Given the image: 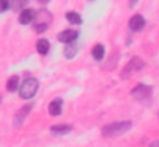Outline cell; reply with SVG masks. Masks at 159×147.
I'll return each mask as SVG.
<instances>
[{"mask_svg":"<svg viewBox=\"0 0 159 147\" xmlns=\"http://www.w3.org/2000/svg\"><path fill=\"white\" fill-rule=\"evenodd\" d=\"M77 54V47L73 46V45H68L65 47V56L68 57V59H72L75 55Z\"/></svg>","mask_w":159,"mask_h":147,"instance_id":"15","label":"cell"},{"mask_svg":"<svg viewBox=\"0 0 159 147\" xmlns=\"http://www.w3.org/2000/svg\"><path fill=\"white\" fill-rule=\"evenodd\" d=\"M17 87H19V77H17L16 75H14V76H11V77L7 80L6 88H7V91L14 92V91L17 90Z\"/></svg>","mask_w":159,"mask_h":147,"instance_id":"13","label":"cell"},{"mask_svg":"<svg viewBox=\"0 0 159 147\" xmlns=\"http://www.w3.org/2000/svg\"><path fill=\"white\" fill-rule=\"evenodd\" d=\"M135 1H137V0H130V5H133V4L135 2Z\"/></svg>","mask_w":159,"mask_h":147,"instance_id":"19","label":"cell"},{"mask_svg":"<svg viewBox=\"0 0 159 147\" xmlns=\"http://www.w3.org/2000/svg\"><path fill=\"white\" fill-rule=\"evenodd\" d=\"M10 6V0H0V11H6Z\"/></svg>","mask_w":159,"mask_h":147,"instance_id":"16","label":"cell"},{"mask_svg":"<svg viewBox=\"0 0 159 147\" xmlns=\"http://www.w3.org/2000/svg\"><path fill=\"white\" fill-rule=\"evenodd\" d=\"M39 90V81L35 77H27L20 86L19 95L24 100H29L36 95Z\"/></svg>","mask_w":159,"mask_h":147,"instance_id":"2","label":"cell"},{"mask_svg":"<svg viewBox=\"0 0 159 147\" xmlns=\"http://www.w3.org/2000/svg\"><path fill=\"white\" fill-rule=\"evenodd\" d=\"M36 50L40 55H46L50 50V42L46 39H40L36 42Z\"/></svg>","mask_w":159,"mask_h":147,"instance_id":"10","label":"cell"},{"mask_svg":"<svg viewBox=\"0 0 159 147\" xmlns=\"http://www.w3.org/2000/svg\"><path fill=\"white\" fill-rule=\"evenodd\" d=\"M149 147H159V141H154L149 145Z\"/></svg>","mask_w":159,"mask_h":147,"instance_id":"18","label":"cell"},{"mask_svg":"<svg viewBox=\"0 0 159 147\" xmlns=\"http://www.w3.org/2000/svg\"><path fill=\"white\" fill-rule=\"evenodd\" d=\"M145 25V20L142 15L137 14V15H133L129 20V27L133 30V31H140Z\"/></svg>","mask_w":159,"mask_h":147,"instance_id":"6","label":"cell"},{"mask_svg":"<svg viewBox=\"0 0 159 147\" xmlns=\"http://www.w3.org/2000/svg\"><path fill=\"white\" fill-rule=\"evenodd\" d=\"M144 67V61L139 57V56H134L132 57L128 64L124 66V69L120 72V77L122 78H129L132 75H134L135 72L140 71Z\"/></svg>","mask_w":159,"mask_h":147,"instance_id":"3","label":"cell"},{"mask_svg":"<svg viewBox=\"0 0 159 147\" xmlns=\"http://www.w3.org/2000/svg\"><path fill=\"white\" fill-rule=\"evenodd\" d=\"M50 130L55 135H63V133L70 132L72 130V126L71 125H53V126H51Z\"/></svg>","mask_w":159,"mask_h":147,"instance_id":"11","label":"cell"},{"mask_svg":"<svg viewBox=\"0 0 159 147\" xmlns=\"http://www.w3.org/2000/svg\"><path fill=\"white\" fill-rule=\"evenodd\" d=\"M92 56L96 59V60H102L103 56H104V46L98 44L96 45L93 49H92Z\"/></svg>","mask_w":159,"mask_h":147,"instance_id":"14","label":"cell"},{"mask_svg":"<svg viewBox=\"0 0 159 147\" xmlns=\"http://www.w3.org/2000/svg\"><path fill=\"white\" fill-rule=\"evenodd\" d=\"M130 128H132V122L130 121L113 122V123L103 126L102 135H103V137H107V138H114V137L122 136L123 133H125Z\"/></svg>","mask_w":159,"mask_h":147,"instance_id":"1","label":"cell"},{"mask_svg":"<svg viewBox=\"0 0 159 147\" xmlns=\"http://www.w3.org/2000/svg\"><path fill=\"white\" fill-rule=\"evenodd\" d=\"M66 19L68 22L73 24V25H80L82 22V19H81V15L75 12V11H70L66 14Z\"/></svg>","mask_w":159,"mask_h":147,"instance_id":"12","label":"cell"},{"mask_svg":"<svg viewBox=\"0 0 159 147\" xmlns=\"http://www.w3.org/2000/svg\"><path fill=\"white\" fill-rule=\"evenodd\" d=\"M34 10L32 9H25L20 12V16H19V22L22 24V25H27L30 24L32 20H34Z\"/></svg>","mask_w":159,"mask_h":147,"instance_id":"9","label":"cell"},{"mask_svg":"<svg viewBox=\"0 0 159 147\" xmlns=\"http://www.w3.org/2000/svg\"><path fill=\"white\" fill-rule=\"evenodd\" d=\"M77 37H78V32L75 30H65L57 35V40L60 42H65V44H71Z\"/></svg>","mask_w":159,"mask_h":147,"instance_id":"5","label":"cell"},{"mask_svg":"<svg viewBox=\"0 0 159 147\" xmlns=\"http://www.w3.org/2000/svg\"><path fill=\"white\" fill-rule=\"evenodd\" d=\"M48 112L52 116H58L62 112V100L60 97L52 100L48 105Z\"/></svg>","mask_w":159,"mask_h":147,"instance_id":"8","label":"cell"},{"mask_svg":"<svg viewBox=\"0 0 159 147\" xmlns=\"http://www.w3.org/2000/svg\"><path fill=\"white\" fill-rule=\"evenodd\" d=\"M46 27H47V25H46V24L36 25V31H39V32H43V31L46 30Z\"/></svg>","mask_w":159,"mask_h":147,"instance_id":"17","label":"cell"},{"mask_svg":"<svg viewBox=\"0 0 159 147\" xmlns=\"http://www.w3.org/2000/svg\"><path fill=\"white\" fill-rule=\"evenodd\" d=\"M152 95H153V87L152 86H148V85H144V83L137 85L130 91V96L133 98L140 101V102H144V101L150 100Z\"/></svg>","mask_w":159,"mask_h":147,"instance_id":"4","label":"cell"},{"mask_svg":"<svg viewBox=\"0 0 159 147\" xmlns=\"http://www.w3.org/2000/svg\"><path fill=\"white\" fill-rule=\"evenodd\" d=\"M31 105H25L17 113H16V116H15V118H14V125L16 126V127H20L21 125H22V122H24V120L26 118V116H27V113L31 111Z\"/></svg>","mask_w":159,"mask_h":147,"instance_id":"7","label":"cell"}]
</instances>
